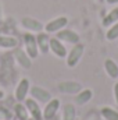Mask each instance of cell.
<instances>
[{
    "label": "cell",
    "mask_w": 118,
    "mask_h": 120,
    "mask_svg": "<svg viewBox=\"0 0 118 120\" xmlns=\"http://www.w3.org/2000/svg\"><path fill=\"white\" fill-rule=\"evenodd\" d=\"M114 99H115V102L118 105V82L114 84Z\"/></svg>",
    "instance_id": "603a6c76"
},
{
    "label": "cell",
    "mask_w": 118,
    "mask_h": 120,
    "mask_svg": "<svg viewBox=\"0 0 118 120\" xmlns=\"http://www.w3.org/2000/svg\"><path fill=\"white\" fill-rule=\"evenodd\" d=\"M25 108L29 113V116L33 120H43V110L39 106V102L35 101L33 98H27L25 101Z\"/></svg>",
    "instance_id": "3957f363"
},
{
    "label": "cell",
    "mask_w": 118,
    "mask_h": 120,
    "mask_svg": "<svg viewBox=\"0 0 118 120\" xmlns=\"http://www.w3.org/2000/svg\"><path fill=\"white\" fill-rule=\"evenodd\" d=\"M83 52H85V46L79 42V43H75L74 46H72V49L67 53V66L68 67H75L81 59H82V56H83Z\"/></svg>",
    "instance_id": "6da1fadb"
},
{
    "label": "cell",
    "mask_w": 118,
    "mask_h": 120,
    "mask_svg": "<svg viewBox=\"0 0 118 120\" xmlns=\"http://www.w3.org/2000/svg\"><path fill=\"white\" fill-rule=\"evenodd\" d=\"M14 59L22 68H31L32 67V59L25 52V49H15L14 50Z\"/></svg>",
    "instance_id": "8fae6325"
},
{
    "label": "cell",
    "mask_w": 118,
    "mask_h": 120,
    "mask_svg": "<svg viewBox=\"0 0 118 120\" xmlns=\"http://www.w3.org/2000/svg\"><path fill=\"white\" fill-rule=\"evenodd\" d=\"M50 52H53V55H56L60 59L67 57V48L59 38H50Z\"/></svg>",
    "instance_id": "30bf717a"
},
{
    "label": "cell",
    "mask_w": 118,
    "mask_h": 120,
    "mask_svg": "<svg viewBox=\"0 0 118 120\" xmlns=\"http://www.w3.org/2000/svg\"><path fill=\"white\" fill-rule=\"evenodd\" d=\"M3 98H4V91H1V90H0V101H1Z\"/></svg>",
    "instance_id": "d4e9b609"
},
{
    "label": "cell",
    "mask_w": 118,
    "mask_h": 120,
    "mask_svg": "<svg viewBox=\"0 0 118 120\" xmlns=\"http://www.w3.org/2000/svg\"><path fill=\"white\" fill-rule=\"evenodd\" d=\"M106 38H107L108 41H115L118 38V22L113 24L111 27H108V31H107V34H106Z\"/></svg>",
    "instance_id": "44dd1931"
},
{
    "label": "cell",
    "mask_w": 118,
    "mask_h": 120,
    "mask_svg": "<svg viewBox=\"0 0 118 120\" xmlns=\"http://www.w3.org/2000/svg\"><path fill=\"white\" fill-rule=\"evenodd\" d=\"M118 22V7L113 8L104 18H103V25L104 27H111L113 24Z\"/></svg>",
    "instance_id": "ac0fdd59"
},
{
    "label": "cell",
    "mask_w": 118,
    "mask_h": 120,
    "mask_svg": "<svg viewBox=\"0 0 118 120\" xmlns=\"http://www.w3.org/2000/svg\"><path fill=\"white\" fill-rule=\"evenodd\" d=\"M101 116L104 120H118V112L113 108H108V106H104L101 110H100Z\"/></svg>",
    "instance_id": "ffe728a7"
},
{
    "label": "cell",
    "mask_w": 118,
    "mask_h": 120,
    "mask_svg": "<svg viewBox=\"0 0 118 120\" xmlns=\"http://www.w3.org/2000/svg\"><path fill=\"white\" fill-rule=\"evenodd\" d=\"M29 92H31V96H32L35 101L40 102V103H47V102L53 98L49 91L45 90V88H42V87H32L29 90Z\"/></svg>",
    "instance_id": "ba28073f"
},
{
    "label": "cell",
    "mask_w": 118,
    "mask_h": 120,
    "mask_svg": "<svg viewBox=\"0 0 118 120\" xmlns=\"http://www.w3.org/2000/svg\"><path fill=\"white\" fill-rule=\"evenodd\" d=\"M14 113H15V116L20 120H28L31 117L29 113H28V110H27V108H25V105H22L21 102H18V103L14 106Z\"/></svg>",
    "instance_id": "d6986e66"
},
{
    "label": "cell",
    "mask_w": 118,
    "mask_h": 120,
    "mask_svg": "<svg viewBox=\"0 0 118 120\" xmlns=\"http://www.w3.org/2000/svg\"><path fill=\"white\" fill-rule=\"evenodd\" d=\"M56 38H59L60 41L62 42H67V43H71V45H75V43H79L81 38L79 35L72 30H60L59 32H56Z\"/></svg>",
    "instance_id": "8992f818"
},
{
    "label": "cell",
    "mask_w": 118,
    "mask_h": 120,
    "mask_svg": "<svg viewBox=\"0 0 118 120\" xmlns=\"http://www.w3.org/2000/svg\"><path fill=\"white\" fill-rule=\"evenodd\" d=\"M24 45H25V52L29 55L31 59H36L39 56V49H38V42L36 36L31 32H27L24 35Z\"/></svg>",
    "instance_id": "7a4b0ae2"
},
{
    "label": "cell",
    "mask_w": 118,
    "mask_h": 120,
    "mask_svg": "<svg viewBox=\"0 0 118 120\" xmlns=\"http://www.w3.org/2000/svg\"><path fill=\"white\" fill-rule=\"evenodd\" d=\"M57 88L61 94H68V95H76L82 90V84L78 81H61L59 82Z\"/></svg>",
    "instance_id": "277c9868"
},
{
    "label": "cell",
    "mask_w": 118,
    "mask_h": 120,
    "mask_svg": "<svg viewBox=\"0 0 118 120\" xmlns=\"http://www.w3.org/2000/svg\"><path fill=\"white\" fill-rule=\"evenodd\" d=\"M104 70L110 78H118V64L113 59H106L104 60Z\"/></svg>",
    "instance_id": "2e32d148"
},
{
    "label": "cell",
    "mask_w": 118,
    "mask_h": 120,
    "mask_svg": "<svg viewBox=\"0 0 118 120\" xmlns=\"http://www.w3.org/2000/svg\"><path fill=\"white\" fill-rule=\"evenodd\" d=\"M67 24H68V18H67V17H57V18L49 21V22L46 24L45 30H46L47 34H54V32H59L60 30L65 28Z\"/></svg>",
    "instance_id": "9c48e42d"
},
{
    "label": "cell",
    "mask_w": 118,
    "mask_h": 120,
    "mask_svg": "<svg viewBox=\"0 0 118 120\" xmlns=\"http://www.w3.org/2000/svg\"><path fill=\"white\" fill-rule=\"evenodd\" d=\"M106 1H107L108 4H117L118 3V0H106Z\"/></svg>",
    "instance_id": "cb8c5ba5"
},
{
    "label": "cell",
    "mask_w": 118,
    "mask_h": 120,
    "mask_svg": "<svg viewBox=\"0 0 118 120\" xmlns=\"http://www.w3.org/2000/svg\"><path fill=\"white\" fill-rule=\"evenodd\" d=\"M60 109V101L57 98H52L47 103H45L43 109V120H52L59 112Z\"/></svg>",
    "instance_id": "5b68a950"
},
{
    "label": "cell",
    "mask_w": 118,
    "mask_h": 120,
    "mask_svg": "<svg viewBox=\"0 0 118 120\" xmlns=\"http://www.w3.org/2000/svg\"><path fill=\"white\" fill-rule=\"evenodd\" d=\"M92 98H93V91L89 90V88H86V90L82 88V90L76 94V96H75V102H76L79 106H82V105H86Z\"/></svg>",
    "instance_id": "5bb4252c"
},
{
    "label": "cell",
    "mask_w": 118,
    "mask_h": 120,
    "mask_svg": "<svg viewBox=\"0 0 118 120\" xmlns=\"http://www.w3.org/2000/svg\"><path fill=\"white\" fill-rule=\"evenodd\" d=\"M29 90H31L29 80H28V78H22V80L18 82L17 88H15V94H14L15 99H17L18 102H24V101L27 99L28 94H29Z\"/></svg>",
    "instance_id": "52a82bcc"
},
{
    "label": "cell",
    "mask_w": 118,
    "mask_h": 120,
    "mask_svg": "<svg viewBox=\"0 0 118 120\" xmlns=\"http://www.w3.org/2000/svg\"><path fill=\"white\" fill-rule=\"evenodd\" d=\"M36 42H38V49L39 53H47L50 50V38L46 32H39L36 35Z\"/></svg>",
    "instance_id": "7c38bea8"
},
{
    "label": "cell",
    "mask_w": 118,
    "mask_h": 120,
    "mask_svg": "<svg viewBox=\"0 0 118 120\" xmlns=\"http://www.w3.org/2000/svg\"><path fill=\"white\" fill-rule=\"evenodd\" d=\"M21 24H22L24 28L32 31V32H42V30H43L42 22H39L38 20H35L32 17H24L22 21H21Z\"/></svg>",
    "instance_id": "4fadbf2b"
},
{
    "label": "cell",
    "mask_w": 118,
    "mask_h": 120,
    "mask_svg": "<svg viewBox=\"0 0 118 120\" xmlns=\"http://www.w3.org/2000/svg\"><path fill=\"white\" fill-rule=\"evenodd\" d=\"M18 46V39L10 35H0V48L3 49H15Z\"/></svg>",
    "instance_id": "9a60e30c"
},
{
    "label": "cell",
    "mask_w": 118,
    "mask_h": 120,
    "mask_svg": "<svg viewBox=\"0 0 118 120\" xmlns=\"http://www.w3.org/2000/svg\"><path fill=\"white\" fill-rule=\"evenodd\" d=\"M76 117V109L72 103H67L62 108V120H75Z\"/></svg>",
    "instance_id": "e0dca14e"
},
{
    "label": "cell",
    "mask_w": 118,
    "mask_h": 120,
    "mask_svg": "<svg viewBox=\"0 0 118 120\" xmlns=\"http://www.w3.org/2000/svg\"><path fill=\"white\" fill-rule=\"evenodd\" d=\"M11 119V112L4 108V106H0V120H10Z\"/></svg>",
    "instance_id": "7402d4cb"
}]
</instances>
